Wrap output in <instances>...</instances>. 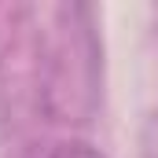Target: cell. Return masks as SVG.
Returning <instances> with one entry per match:
<instances>
[{
	"mask_svg": "<svg viewBox=\"0 0 158 158\" xmlns=\"http://www.w3.org/2000/svg\"><path fill=\"white\" fill-rule=\"evenodd\" d=\"M48 158H103L92 143H81V140H70V143H59Z\"/></svg>",
	"mask_w": 158,
	"mask_h": 158,
	"instance_id": "cell-1",
	"label": "cell"
}]
</instances>
